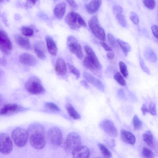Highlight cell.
Returning a JSON list of instances; mask_svg holds the SVG:
<instances>
[{"label": "cell", "mask_w": 158, "mask_h": 158, "mask_svg": "<svg viewBox=\"0 0 158 158\" xmlns=\"http://www.w3.org/2000/svg\"><path fill=\"white\" fill-rule=\"evenodd\" d=\"M84 49L86 55L82 61L83 66L95 73L101 70L102 65L93 49L88 45L85 46Z\"/></svg>", "instance_id": "obj_2"}, {"label": "cell", "mask_w": 158, "mask_h": 158, "mask_svg": "<svg viewBox=\"0 0 158 158\" xmlns=\"http://www.w3.org/2000/svg\"></svg>", "instance_id": "obj_51"}, {"label": "cell", "mask_w": 158, "mask_h": 158, "mask_svg": "<svg viewBox=\"0 0 158 158\" xmlns=\"http://www.w3.org/2000/svg\"><path fill=\"white\" fill-rule=\"evenodd\" d=\"M47 137L50 142L53 145L59 146L63 140V134L61 130L57 127H53L48 131Z\"/></svg>", "instance_id": "obj_9"}, {"label": "cell", "mask_w": 158, "mask_h": 158, "mask_svg": "<svg viewBox=\"0 0 158 158\" xmlns=\"http://www.w3.org/2000/svg\"><path fill=\"white\" fill-rule=\"evenodd\" d=\"M112 11L114 14L116 16L122 13L123 12V8L120 6L115 5L112 7Z\"/></svg>", "instance_id": "obj_40"}, {"label": "cell", "mask_w": 158, "mask_h": 158, "mask_svg": "<svg viewBox=\"0 0 158 158\" xmlns=\"http://www.w3.org/2000/svg\"><path fill=\"white\" fill-rule=\"evenodd\" d=\"M14 37L16 43L22 48L28 50L31 49V44L27 38L19 35H15Z\"/></svg>", "instance_id": "obj_19"}, {"label": "cell", "mask_w": 158, "mask_h": 158, "mask_svg": "<svg viewBox=\"0 0 158 158\" xmlns=\"http://www.w3.org/2000/svg\"><path fill=\"white\" fill-rule=\"evenodd\" d=\"M69 5L72 8L76 9L78 6L74 0H66Z\"/></svg>", "instance_id": "obj_45"}, {"label": "cell", "mask_w": 158, "mask_h": 158, "mask_svg": "<svg viewBox=\"0 0 158 158\" xmlns=\"http://www.w3.org/2000/svg\"><path fill=\"white\" fill-rule=\"evenodd\" d=\"M130 18L134 24H137L139 23V18L138 16L135 12H131L130 13Z\"/></svg>", "instance_id": "obj_39"}, {"label": "cell", "mask_w": 158, "mask_h": 158, "mask_svg": "<svg viewBox=\"0 0 158 158\" xmlns=\"http://www.w3.org/2000/svg\"><path fill=\"white\" fill-rule=\"evenodd\" d=\"M75 158H87L89 157L90 152L86 146L81 144L76 148L72 152Z\"/></svg>", "instance_id": "obj_13"}, {"label": "cell", "mask_w": 158, "mask_h": 158, "mask_svg": "<svg viewBox=\"0 0 158 158\" xmlns=\"http://www.w3.org/2000/svg\"><path fill=\"white\" fill-rule=\"evenodd\" d=\"M116 18L118 22L121 26L124 27L127 26V23L126 18L122 13L116 15Z\"/></svg>", "instance_id": "obj_35"}, {"label": "cell", "mask_w": 158, "mask_h": 158, "mask_svg": "<svg viewBox=\"0 0 158 158\" xmlns=\"http://www.w3.org/2000/svg\"><path fill=\"white\" fill-rule=\"evenodd\" d=\"M27 131L30 144L34 148L40 150L45 147L46 133L42 125L38 123H32L29 126Z\"/></svg>", "instance_id": "obj_1"}, {"label": "cell", "mask_w": 158, "mask_h": 158, "mask_svg": "<svg viewBox=\"0 0 158 158\" xmlns=\"http://www.w3.org/2000/svg\"><path fill=\"white\" fill-rule=\"evenodd\" d=\"M80 83L85 88H87L89 87L88 85L85 81L82 80L81 81Z\"/></svg>", "instance_id": "obj_48"}, {"label": "cell", "mask_w": 158, "mask_h": 158, "mask_svg": "<svg viewBox=\"0 0 158 158\" xmlns=\"http://www.w3.org/2000/svg\"><path fill=\"white\" fill-rule=\"evenodd\" d=\"M38 0H27V1L30 3L33 4L35 5Z\"/></svg>", "instance_id": "obj_49"}, {"label": "cell", "mask_w": 158, "mask_h": 158, "mask_svg": "<svg viewBox=\"0 0 158 158\" xmlns=\"http://www.w3.org/2000/svg\"><path fill=\"white\" fill-rule=\"evenodd\" d=\"M106 56L108 59L111 60L113 59L114 58V54L112 51L109 52L106 54Z\"/></svg>", "instance_id": "obj_47"}, {"label": "cell", "mask_w": 158, "mask_h": 158, "mask_svg": "<svg viewBox=\"0 0 158 158\" xmlns=\"http://www.w3.org/2000/svg\"><path fill=\"white\" fill-rule=\"evenodd\" d=\"M45 40L49 52L52 56L56 55L57 53V49L53 39L50 36L47 35L46 37Z\"/></svg>", "instance_id": "obj_22"}, {"label": "cell", "mask_w": 158, "mask_h": 158, "mask_svg": "<svg viewBox=\"0 0 158 158\" xmlns=\"http://www.w3.org/2000/svg\"><path fill=\"white\" fill-rule=\"evenodd\" d=\"M141 109L143 115H145L147 113H148V108L144 104L143 105Z\"/></svg>", "instance_id": "obj_46"}, {"label": "cell", "mask_w": 158, "mask_h": 158, "mask_svg": "<svg viewBox=\"0 0 158 158\" xmlns=\"http://www.w3.org/2000/svg\"><path fill=\"white\" fill-rule=\"evenodd\" d=\"M11 136L15 144L19 148L25 146L28 138L27 131L21 127H17L13 130Z\"/></svg>", "instance_id": "obj_4"}, {"label": "cell", "mask_w": 158, "mask_h": 158, "mask_svg": "<svg viewBox=\"0 0 158 158\" xmlns=\"http://www.w3.org/2000/svg\"><path fill=\"white\" fill-rule=\"evenodd\" d=\"M25 88L28 92L34 94H42L45 91L39 80L33 77L30 78L27 81Z\"/></svg>", "instance_id": "obj_7"}, {"label": "cell", "mask_w": 158, "mask_h": 158, "mask_svg": "<svg viewBox=\"0 0 158 158\" xmlns=\"http://www.w3.org/2000/svg\"><path fill=\"white\" fill-rule=\"evenodd\" d=\"M56 73L61 76L65 75L67 72L66 64L64 60L59 58L56 60L55 67Z\"/></svg>", "instance_id": "obj_18"}, {"label": "cell", "mask_w": 158, "mask_h": 158, "mask_svg": "<svg viewBox=\"0 0 158 158\" xmlns=\"http://www.w3.org/2000/svg\"><path fill=\"white\" fill-rule=\"evenodd\" d=\"M121 137L123 141L126 143L133 145L135 143V136L129 131L125 130H122Z\"/></svg>", "instance_id": "obj_20"}, {"label": "cell", "mask_w": 158, "mask_h": 158, "mask_svg": "<svg viewBox=\"0 0 158 158\" xmlns=\"http://www.w3.org/2000/svg\"><path fill=\"white\" fill-rule=\"evenodd\" d=\"M140 66L143 70L148 74H150V72L148 69L145 65L143 61L141 58H139Z\"/></svg>", "instance_id": "obj_42"}, {"label": "cell", "mask_w": 158, "mask_h": 158, "mask_svg": "<svg viewBox=\"0 0 158 158\" xmlns=\"http://www.w3.org/2000/svg\"><path fill=\"white\" fill-rule=\"evenodd\" d=\"M66 9V4L64 2H61L56 5L54 10V14L55 16L58 19L63 18Z\"/></svg>", "instance_id": "obj_21"}, {"label": "cell", "mask_w": 158, "mask_h": 158, "mask_svg": "<svg viewBox=\"0 0 158 158\" xmlns=\"http://www.w3.org/2000/svg\"><path fill=\"white\" fill-rule=\"evenodd\" d=\"M0 141L1 153L5 155L10 153L12 150L13 145L9 135L6 133H1Z\"/></svg>", "instance_id": "obj_10"}, {"label": "cell", "mask_w": 158, "mask_h": 158, "mask_svg": "<svg viewBox=\"0 0 158 158\" xmlns=\"http://www.w3.org/2000/svg\"><path fill=\"white\" fill-rule=\"evenodd\" d=\"M67 65L70 72L76 76L77 79H78L80 75L79 70L73 65L69 63H67Z\"/></svg>", "instance_id": "obj_30"}, {"label": "cell", "mask_w": 158, "mask_h": 158, "mask_svg": "<svg viewBox=\"0 0 158 158\" xmlns=\"http://www.w3.org/2000/svg\"><path fill=\"white\" fill-rule=\"evenodd\" d=\"M116 41L124 55L127 56L131 49L130 45L127 43L119 39H117Z\"/></svg>", "instance_id": "obj_25"}, {"label": "cell", "mask_w": 158, "mask_h": 158, "mask_svg": "<svg viewBox=\"0 0 158 158\" xmlns=\"http://www.w3.org/2000/svg\"><path fill=\"white\" fill-rule=\"evenodd\" d=\"M66 108L69 116L72 118L76 120L80 118L81 115L72 105L67 104Z\"/></svg>", "instance_id": "obj_24"}, {"label": "cell", "mask_w": 158, "mask_h": 158, "mask_svg": "<svg viewBox=\"0 0 158 158\" xmlns=\"http://www.w3.org/2000/svg\"><path fill=\"white\" fill-rule=\"evenodd\" d=\"M34 51L37 56L40 59L43 60L45 57L44 52L40 48L36 46L34 47Z\"/></svg>", "instance_id": "obj_37"}, {"label": "cell", "mask_w": 158, "mask_h": 158, "mask_svg": "<svg viewBox=\"0 0 158 158\" xmlns=\"http://www.w3.org/2000/svg\"><path fill=\"white\" fill-rule=\"evenodd\" d=\"M88 26L94 35L101 41L106 40L104 29L100 25L98 18L96 16L92 17L88 22Z\"/></svg>", "instance_id": "obj_5"}, {"label": "cell", "mask_w": 158, "mask_h": 158, "mask_svg": "<svg viewBox=\"0 0 158 158\" xmlns=\"http://www.w3.org/2000/svg\"><path fill=\"white\" fill-rule=\"evenodd\" d=\"M101 128L108 135L112 137L118 135V131L114 123L108 119L103 120L100 123Z\"/></svg>", "instance_id": "obj_12"}, {"label": "cell", "mask_w": 158, "mask_h": 158, "mask_svg": "<svg viewBox=\"0 0 158 158\" xmlns=\"http://www.w3.org/2000/svg\"><path fill=\"white\" fill-rule=\"evenodd\" d=\"M102 3L101 0H92L88 3L85 5V9L90 14H94L99 10Z\"/></svg>", "instance_id": "obj_16"}, {"label": "cell", "mask_w": 158, "mask_h": 158, "mask_svg": "<svg viewBox=\"0 0 158 158\" xmlns=\"http://www.w3.org/2000/svg\"><path fill=\"white\" fill-rule=\"evenodd\" d=\"M148 113L152 115H155L156 113V106L153 102H151L149 105L148 108Z\"/></svg>", "instance_id": "obj_38"}, {"label": "cell", "mask_w": 158, "mask_h": 158, "mask_svg": "<svg viewBox=\"0 0 158 158\" xmlns=\"http://www.w3.org/2000/svg\"><path fill=\"white\" fill-rule=\"evenodd\" d=\"M120 71L123 76L127 78L128 74L127 66L122 61H120L119 63Z\"/></svg>", "instance_id": "obj_32"}, {"label": "cell", "mask_w": 158, "mask_h": 158, "mask_svg": "<svg viewBox=\"0 0 158 158\" xmlns=\"http://www.w3.org/2000/svg\"><path fill=\"white\" fill-rule=\"evenodd\" d=\"M20 30L22 34L26 36H31L34 34L33 30L28 27L23 26L20 28Z\"/></svg>", "instance_id": "obj_29"}, {"label": "cell", "mask_w": 158, "mask_h": 158, "mask_svg": "<svg viewBox=\"0 0 158 158\" xmlns=\"http://www.w3.org/2000/svg\"><path fill=\"white\" fill-rule=\"evenodd\" d=\"M145 58L149 61L152 62H155L157 60L156 54L153 50L150 48L145 49L144 52Z\"/></svg>", "instance_id": "obj_23"}, {"label": "cell", "mask_w": 158, "mask_h": 158, "mask_svg": "<svg viewBox=\"0 0 158 158\" xmlns=\"http://www.w3.org/2000/svg\"><path fill=\"white\" fill-rule=\"evenodd\" d=\"M45 106L48 108L54 110L59 111L60 110L59 107L55 103L52 102L46 103L45 104Z\"/></svg>", "instance_id": "obj_41"}, {"label": "cell", "mask_w": 158, "mask_h": 158, "mask_svg": "<svg viewBox=\"0 0 158 158\" xmlns=\"http://www.w3.org/2000/svg\"><path fill=\"white\" fill-rule=\"evenodd\" d=\"M132 122L134 130H138L141 128L142 126V122L137 115H135L134 116Z\"/></svg>", "instance_id": "obj_28"}, {"label": "cell", "mask_w": 158, "mask_h": 158, "mask_svg": "<svg viewBox=\"0 0 158 158\" xmlns=\"http://www.w3.org/2000/svg\"><path fill=\"white\" fill-rule=\"evenodd\" d=\"M114 78L117 82L121 85L124 86L126 85V82L120 73H116L114 75Z\"/></svg>", "instance_id": "obj_33"}, {"label": "cell", "mask_w": 158, "mask_h": 158, "mask_svg": "<svg viewBox=\"0 0 158 158\" xmlns=\"http://www.w3.org/2000/svg\"><path fill=\"white\" fill-rule=\"evenodd\" d=\"M142 155L144 157L146 158H153L154 157V155L152 151L147 147L143 148Z\"/></svg>", "instance_id": "obj_31"}, {"label": "cell", "mask_w": 158, "mask_h": 158, "mask_svg": "<svg viewBox=\"0 0 158 158\" xmlns=\"http://www.w3.org/2000/svg\"><path fill=\"white\" fill-rule=\"evenodd\" d=\"M65 21L72 29L76 30L81 27H86L87 24L79 14L77 12L71 11L66 16Z\"/></svg>", "instance_id": "obj_3"}, {"label": "cell", "mask_w": 158, "mask_h": 158, "mask_svg": "<svg viewBox=\"0 0 158 158\" xmlns=\"http://www.w3.org/2000/svg\"><path fill=\"white\" fill-rule=\"evenodd\" d=\"M107 37L108 40L110 45L114 48H118V44L116 40H115L113 35L111 33H108L107 34Z\"/></svg>", "instance_id": "obj_34"}, {"label": "cell", "mask_w": 158, "mask_h": 158, "mask_svg": "<svg viewBox=\"0 0 158 158\" xmlns=\"http://www.w3.org/2000/svg\"><path fill=\"white\" fill-rule=\"evenodd\" d=\"M99 43L106 51L108 52L113 51V50L104 41H101L99 42Z\"/></svg>", "instance_id": "obj_44"}, {"label": "cell", "mask_w": 158, "mask_h": 158, "mask_svg": "<svg viewBox=\"0 0 158 158\" xmlns=\"http://www.w3.org/2000/svg\"><path fill=\"white\" fill-rule=\"evenodd\" d=\"M20 109V107L16 104H7L4 106L1 109V115H6L14 113Z\"/></svg>", "instance_id": "obj_17"}, {"label": "cell", "mask_w": 158, "mask_h": 158, "mask_svg": "<svg viewBox=\"0 0 158 158\" xmlns=\"http://www.w3.org/2000/svg\"><path fill=\"white\" fill-rule=\"evenodd\" d=\"M12 45L9 38L3 30L0 31V48L5 54L9 55L12 49Z\"/></svg>", "instance_id": "obj_11"}, {"label": "cell", "mask_w": 158, "mask_h": 158, "mask_svg": "<svg viewBox=\"0 0 158 158\" xmlns=\"http://www.w3.org/2000/svg\"><path fill=\"white\" fill-rule=\"evenodd\" d=\"M151 30L154 36L158 40V26L152 25L151 27Z\"/></svg>", "instance_id": "obj_43"}, {"label": "cell", "mask_w": 158, "mask_h": 158, "mask_svg": "<svg viewBox=\"0 0 158 158\" xmlns=\"http://www.w3.org/2000/svg\"><path fill=\"white\" fill-rule=\"evenodd\" d=\"M81 139L78 134L75 132H71L67 135L64 147L66 151L72 153L76 148L81 145Z\"/></svg>", "instance_id": "obj_6"}, {"label": "cell", "mask_w": 158, "mask_h": 158, "mask_svg": "<svg viewBox=\"0 0 158 158\" xmlns=\"http://www.w3.org/2000/svg\"><path fill=\"white\" fill-rule=\"evenodd\" d=\"M83 76L85 79L98 89L101 91L104 90V87L102 81L88 72H84Z\"/></svg>", "instance_id": "obj_14"}, {"label": "cell", "mask_w": 158, "mask_h": 158, "mask_svg": "<svg viewBox=\"0 0 158 158\" xmlns=\"http://www.w3.org/2000/svg\"><path fill=\"white\" fill-rule=\"evenodd\" d=\"M98 147L104 157L109 158L111 157V153L104 144L99 143L98 144Z\"/></svg>", "instance_id": "obj_27"}, {"label": "cell", "mask_w": 158, "mask_h": 158, "mask_svg": "<svg viewBox=\"0 0 158 158\" xmlns=\"http://www.w3.org/2000/svg\"><path fill=\"white\" fill-rule=\"evenodd\" d=\"M4 0H0V2H3ZM7 1H8L9 0H6Z\"/></svg>", "instance_id": "obj_50"}, {"label": "cell", "mask_w": 158, "mask_h": 158, "mask_svg": "<svg viewBox=\"0 0 158 158\" xmlns=\"http://www.w3.org/2000/svg\"><path fill=\"white\" fill-rule=\"evenodd\" d=\"M143 137L144 142L149 146H153L154 138L151 132L149 131H145L143 134Z\"/></svg>", "instance_id": "obj_26"}, {"label": "cell", "mask_w": 158, "mask_h": 158, "mask_svg": "<svg viewBox=\"0 0 158 158\" xmlns=\"http://www.w3.org/2000/svg\"><path fill=\"white\" fill-rule=\"evenodd\" d=\"M67 45L70 51L79 59L83 57V53L81 45L76 38L73 36H68L67 39Z\"/></svg>", "instance_id": "obj_8"}, {"label": "cell", "mask_w": 158, "mask_h": 158, "mask_svg": "<svg viewBox=\"0 0 158 158\" xmlns=\"http://www.w3.org/2000/svg\"><path fill=\"white\" fill-rule=\"evenodd\" d=\"M143 2L145 6L149 10L153 9L155 6V0H143Z\"/></svg>", "instance_id": "obj_36"}, {"label": "cell", "mask_w": 158, "mask_h": 158, "mask_svg": "<svg viewBox=\"0 0 158 158\" xmlns=\"http://www.w3.org/2000/svg\"><path fill=\"white\" fill-rule=\"evenodd\" d=\"M20 62L23 64L28 66L35 65L37 61L32 55L26 53L22 54L19 57Z\"/></svg>", "instance_id": "obj_15"}]
</instances>
